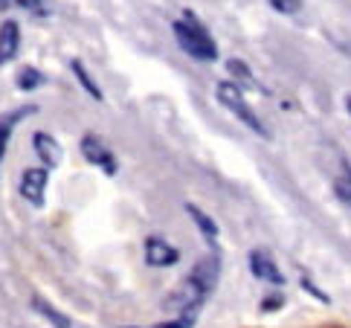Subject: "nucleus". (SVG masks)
Segmentation results:
<instances>
[{"instance_id":"f257e3e1","label":"nucleus","mask_w":351,"mask_h":328,"mask_svg":"<svg viewBox=\"0 0 351 328\" xmlns=\"http://www.w3.org/2000/svg\"><path fill=\"white\" fill-rule=\"evenodd\" d=\"M218 279H221V253L215 247L212 253L195 261V268L183 279V285L166 299V308L174 311L178 317H197V308L215 294Z\"/></svg>"},{"instance_id":"f03ea898","label":"nucleus","mask_w":351,"mask_h":328,"mask_svg":"<svg viewBox=\"0 0 351 328\" xmlns=\"http://www.w3.org/2000/svg\"><path fill=\"white\" fill-rule=\"evenodd\" d=\"M171 32L178 38L180 49L195 61H218V44L215 38L206 32V27L200 23L192 12H183V18L171 23Z\"/></svg>"},{"instance_id":"7ed1b4c3","label":"nucleus","mask_w":351,"mask_h":328,"mask_svg":"<svg viewBox=\"0 0 351 328\" xmlns=\"http://www.w3.org/2000/svg\"><path fill=\"white\" fill-rule=\"evenodd\" d=\"M215 96H218V102L227 108V110H232L238 119H241L244 125L253 134H258L261 140H267V128H265V122L258 119V113L250 108V102L244 99V93H241V87H238L235 82H218V87H215Z\"/></svg>"},{"instance_id":"20e7f679","label":"nucleus","mask_w":351,"mask_h":328,"mask_svg":"<svg viewBox=\"0 0 351 328\" xmlns=\"http://www.w3.org/2000/svg\"><path fill=\"white\" fill-rule=\"evenodd\" d=\"M82 154H84V160L90 163V166L102 169V172L108 174V178H114V174L119 172L117 154L110 151V145L102 140V137H96V134H84V137H82Z\"/></svg>"},{"instance_id":"39448f33","label":"nucleus","mask_w":351,"mask_h":328,"mask_svg":"<svg viewBox=\"0 0 351 328\" xmlns=\"http://www.w3.org/2000/svg\"><path fill=\"white\" fill-rule=\"evenodd\" d=\"M47 183H49V169H44V166L23 169V174H21V198L27 200L29 207L41 209L47 204Z\"/></svg>"},{"instance_id":"423d86ee","label":"nucleus","mask_w":351,"mask_h":328,"mask_svg":"<svg viewBox=\"0 0 351 328\" xmlns=\"http://www.w3.org/2000/svg\"><path fill=\"white\" fill-rule=\"evenodd\" d=\"M247 264H250V273H253L258 282H267V285H276V288L285 285V273L279 270V264L273 261V256L267 253V250H250Z\"/></svg>"},{"instance_id":"0eeeda50","label":"nucleus","mask_w":351,"mask_h":328,"mask_svg":"<svg viewBox=\"0 0 351 328\" xmlns=\"http://www.w3.org/2000/svg\"><path fill=\"white\" fill-rule=\"evenodd\" d=\"M178 261H180V250L169 244L166 238L160 235L145 238V264H152V268H174Z\"/></svg>"},{"instance_id":"6e6552de","label":"nucleus","mask_w":351,"mask_h":328,"mask_svg":"<svg viewBox=\"0 0 351 328\" xmlns=\"http://www.w3.org/2000/svg\"><path fill=\"white\" fill-rule=\"evenodd\" d=\"M32 113H38V105H21V108H12L6 113H0V163H3V157H6L12 131H15L27 117H32Z\"/></svg>"},{"instance_id":"1a4fd4ad","label":"nucleus","mask_w":351,"mask_h":328,"mask_svg":"<svg viewBox=\"0 0 351 328\" xmlns=\"http://www.w3.org/2000/svg\"><path fill=\"white\" fill-rule=\"evenodd\" d=\"M32 148H35V154H38L41 160V166L44 169H58L61 166V145L53 134H47V131H35L32 134Z\"/></svg>"},{"instance_id":"9d476101","label":"nucleus","mask_w":351,"mask_h":328,"mask_svg":"<svg viewBox=\"0 0 351 328\" xmlns=\"http://www.w3.org/2000/svg\"><path fill=\"white\" fill-rule=\"evenodd\" d=\"M21 53V27L18 21H3L0 23V67L15 61Z\"/></svg>"},{"instance_id":"9b49d317","label":"nucleus","mask_w":351,"mask_h":328,"mask_svg":"<svg viewBox=\"0 0 351 328\" xmlns=\"http://www.w3.org/2000/svg\"><path fill=\"white\" fill-rule=\"evenodd\" d=\"M186 212H189V218L195 221V226L200 230V235H204L206 242H209L212 247H215V244H218V224L212 221L204 209H197L195 204H186Z\"/></svg>"},{"instance_id":"f8f14e48","label":"nucleus","mask_w":351,"mask_h":328,"mask_svg":"<svg viewBox=\"0 0 351 328\" xmlns=\"http://www.w3.org/2000/svg\"><path fill=\"white\" fill-rule=\"evenodd\" d=\"M44 82H47V75L38 67H21L18 79H15V87H18V91H23V93H32V91H38Z\"/></svg>"},{"instance_id":"ddd939ff","label":"nucleus","mask_w":351,"mask_h":328,"mask_svg":"<svg viewBox=\"0 0 351 328\" xmlns=\"http://www.w3.org/2000/svg\"><path fill=\"white\" fill-rule=\"evenodd\" d=\"M70 70H73V75H76V79H79L82 91H87V96H90V99H96V102H102L105 96H102V91H99V84L93 82V75L84 70V65H82V61H70Z\"/></svg>"},{"instance_id":"4468645a","label":"nucleus","mask_w":351,"mask_h":328,"mask_svg":"<svg viewBox=\"0 0 351 328\" xmlns=\"http://www.w3.org/2000/svg\"><path fill=\"white\" fill-rule=\"evenodd\" d=\"M32 308H35V311H38V314H44V317H47L49 323H53L56 328H70V320L64 317V314H58V311H56L53 305H49V302H47V299H41V296H35V299H32Z\"/></svg>"},{"instance_id":"2eb2a0df","label":"nucleus","mask_w":351,"mask_h":328,"mask_svg":"<svg viewBox=\"0 0 351 328\" xmlns=\"http://www.w3.org/2000/svg\"><path fill=\"white\" fill-rule=\"evenodd\" d=\"M334 192H337V198H340L343 204L351 207V163H348V160H343V174L337 178Z\"/></svg>"},{"instance_id":"dca6fc26","label":"nucleus","mask_w":351,"mask_h":328,"mask_svg":"<svg viewBox=\"0 0 351 328\" xmlns=\"http://www.w3.org/2000/svg\"><path fill=\"white\" fill-rule=\"evenodd\" d=\"M9 3H18L21 9H27L29 15H41V18L49 15V9L44 6V0H9Z\"/></svg>"},{"instance_id":"f3484780","label":"nucleus","mask_w":351,"mask_h":328,"mask_svg":"<svg viewBox=\"0 0 351 328\" xmlns=\"http://www.w3.org/2000/svg\"><path fill=\"white\" fill-rule=\"evenodd\" d=\"M270 6L276 12H282V15H293V12H299V6H302V0H270Z\"/></svg>"},{"instance_id":"a211bd4d","label":"nucleus","mask_w":351,"mask_h":328,"mask_svg":"<svg viewBox=\"0 0 351 328\" xmlns=\"http://www.w3.org/2000/svg\"><path fill=\"white\" fill-rule=\"evenodd\" d=\"M197 317H174L169 323H160V325H152V328H192Z\"/></svg>"},{"instance_id":"6ab92c4d","label":"nucleus","mask_w":351,"mask_h":328,"mask_svg":"<svg viewBox=\"0 0 351 328\" xmlns=\"http://www.w3.org/2000/svg\"><path fill=\"white\" fill-rule=\"evenodd\" d=\"M227 70L235 73V75H241V79H247L250 84H253V73H250V67H244L241 61H227Z\"/></svg>"},{"instance_id":"aec40b11","label":"nucleus","mask_w":351,"mask_h":328,"mask_svg":"<svg viewBox=\"0 0 351 328\" xmlns=\"http://www.w3.org/2000/svg\"><path fill=\"white\" fill-rule=\"evenodd\" d=\"M282 302H285L282 296H267L265 302H261V311H265V314L267 311H276V308H282Z\"/></svg>"},{"instance_id":"412c9836","label":"nucleus","mask_w":351,"mask_h":328,"mask_svg":"<svg viewBox=\"0 0 351 328\" xmlns=\"http://www.w3.org/2000/svg\"><path fill=\"white\" fill-rule=\"evenodd\" d=\"M302 288H305V291H308L311 296H317V299H322V302H328V296H325V294L319 291V288H313V285H311L308 279H302Z\"/></svg>"},{"instance_id":"4be33fe9","label":"nucleus","mask_w":351,"mask_h":328,"mask_svg":"<svg viewBox=\"0 0 351 328\" xmlns=\"http://www.w3.org/2000/svg\"><path fill=\"white\" fill-rule=\"evenodd\" d=\"M3 9H9V0H0V12H3Z\"/></svg>"},{"instance_id":"5701e85b","label":"nucleus","mask_w":351,"mask_h":328,"mask_svg":"<svg viewBox=\"0 0 351 328\" xmlns=\"http://www.w3.org/2000/svg\"><path fill=\"white\" fill-rule=\"evenodd\" d=\"M348 113H351V96H348Z\"/></svg>"}]
</instances>
